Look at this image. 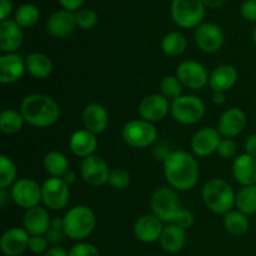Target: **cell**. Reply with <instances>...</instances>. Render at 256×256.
I'll return each instance as SVG.
<instances>
[{
	"mask_svg": "<svg viewBox=\"0 0 256 256\" xmlns=\"http://www.w3.org/2000/svg\"><path fill=\"white\" fill-rule=\"evenodd\" d=\"M246 122V114L242 109L232 108L220 116L219 124H218V132L224 138L232 139V138L239 135L245 129Z\"/></svg>",
	"mask_w": 256,
	"mask_h": 256,
	"instance_id": "obj_16",
	"label": "cell"
},
{
	"mask_svg": "<svg viewBox=\"0 0 256 256\" xmlns=\"http://www.w3.org/2000/svg\"><path fill=\"white\" fill-rule=\"evenodd\" d=\"M48 240L45 239V236H30L29 240V246L28 249L30 250L34 254H42V252H46V246H48Z\"/></svg>",
	"mask_w": 256,
	"mask_h": 256,
	"instance_id": "obj_41",
	"label": "cell"
},
{
	"mask_svg": "<svg viewBox=\"0 0 256 256\" xmlns=\"http://www.w3.org/2000/svg\"><path fill=\"white\" fill-rule=\"evenodd\" d=\"M44 256H69V252H66V250L62 246H54L52 248V249L48 250L44 254Z\"/></svg>",
	"mask_w": 256,
	"mask_h": 256,
	"instance_id": "obj_48",
	"label": "cell"
},
{
	"mask_svg": "<svg viewBox=\"0 0 256 256\" xmlns=\"http://www.w3.org/2000/svg\"><path fill=\"white\" fill-rule=\"evenodd\" d=\"M196 45L205 52H216L222 49L224 42V35L222 29L214 22H204L196 28L195 32Z\"/></svg>",
	"mask_w": 256,
	"mask_h": 256,
	"instance_id": "obj_13",
	"label": "cell"
},
{
	"mask_svg": "<svg viewBox=\"0 0 256 256\" xmlns=\"http://www.w3.org/2000/svg\"><path fill=\"white\" fill-rule=\"evenodd\" d=\"M176 78L189 89H202L209 82V74L202 64L196 62H182L176 69Z\"/></svg>",
	"mask_w": 256,
	"mask_h": 256,
	"instance_id": "obj_12",
	"label": "cell"
},
{
	"mask_svg": "<svg viewBox=\"0 0 256 256\" xmlns=\"http://www.w3.org/2000/svg\"><path fill=\"white\" fill-rule=\"evenodd\" d=\"M252 39H254V42L256 44V26H255L254 32H252Z\"/></svg>",
	"mask_w": 256,
	"mask_h": 256,
	"instance_id": "obj_53",
	"label": "cell"
},
{
	"mask_svg": "<svg viewBox=\"0 0 256 256\" xmlns=\"http://www.w3.org/2000/svg\"><path fill=\"white\" fill-rule=\"evenodd\" d=\"M44 168L52 178H62L69 170V162L62 152L54 150L45 156Z\"/></svg>",
	"mask_w": 256,
	"mask_h": 256,
	"instance_id": "obj_29",
	"label": "cell"
},
{
	"mask_svg": "<svg viewBox=\"0 0 256 256\" xmlns=\"http://www.w3.org/2000/svg\"><path fill=\"white\" fill-rule=\"evenodd\" d=\"M108 182H109L110 186H112L114 189L125 190L130 185V174L125 169L115 168V169L110 170Z\"/></svg>",
	"mask_w": 256,
	"mask_h": 256,
	"instance_id": "obj_37",
	"label": "cell"
},
{
	"mask_svg": "<svg viewBox=\"0 0 256 256\" xmlns=\"http://www.w3.org/2000/svg\"><path fill=\"white\" fill-rule=\"evenodd\" d=\"M64 232L72 240H82L89 236L95 228V215L90 208L78 205L72 208L62 218Z\"/></svg>",
	"mask_w": 256,
	"mask_h": 256,
	"instance_id": "obj_4",
	"label": "cell"
},
{
	"mask_svg": "<svg viewBox=\"0 0 256 256\" xmlns=\"http://www.w3.org/2000/svg\"><path fill=\"white\" fill-rule=\"evenodd\" d=\"M59 2L65 10L72 12L82 8V5L84 4V0H59Z\"/></svg>",
	"mask_w": 256,
	"mask_h": 256,
	"instance_id": "obj_45",
	"label": "cell"
},
{
	"mask_svg": "<svg viewBox=\"0 0 256 256\" xmlns=\"http://www.w3.org/2000/svg\"><path fill=\"white\" fill-rule=\"evenodd\" d=\"M232 185L222 179H212L202 188V199L205 205L215 214H228L235 205Z\"/></svg>",
	"mask_w": 256,
	"mask_h": 256,
	"instance_id": "obj_3",
	"label": "cell"
},
{
	"mask_svg": "<svg viewBox=\"0 0 256 256\" xmlns=\"http://www.w3.org/2000/svg\"><path fill=\"white\" fill-rule=\"evenodd\" d=\"M25 60L20 55L12 52L0 56V82L12 84L18 82L25 72Z\"/></svg>",
	"mask_w": 256,
	"mask_h": 256,
	"instance_id": "obj_22",
	"label": "cell"
},
{
	"mask_svg": "<svg viewBox=\"0 0 256 256\" xmlns=\"http://www.w3.org/2000/svg\"><path fill=\"white\" fill-rule=\"evenodd\" d=\"M160 92H162V96L166 98L168 100L174 102L175 99L182 96V84L179 82L176 76L168 75L160 82Z\"/></svg>",
	"mask_w": 256,
	"mask_h": 256,
	"instance_id": "obj_36",
	"label": "cell"
},
{
	"mask_svg": "<svg viewBox=\"0 0 256 256\" xmlns=\"http://www.w3.org/2000/svg\"><path fill=\"white\" fill-rule=\"evenodd\" d=\"M25 69L36 79H45L52 72V60L42 52H32L25 59Z\"/></svg>",
	"mask_w": 256,
	"mask_h": 256,
	"instance_id": "obj_28",
	"label": "cell"
},
{
	"mask_svg": "<svg viewBox=\"0 0 256 256\" xmlns=\"http://www.w3.org/2000/svg\"><path fill=\"white\" fill-rule=\"evenodd\" d=\"M30 235L22 228H12L2 234L0 239V250L6 256H18L29 246Z\"/></svg>",
	"mask_w": 256,
	"mask_h": 256,
	"instance_id": "obj_15",
	"label": "cell"
},
{
	"mask_svg": "<svg viewBox=\"0 0 256 256\" xmlns=\"http://www.w3.org/2000/svg\"><path fill=\"white\" fill-rule=\"evenodd\" d=\"M232 174L236 182L244 186L255 185L256 182V158L242 154L235 159L232 164Z\"/></svg>",
	"mask_w": 256,
	"mask_h": 256,
	"instance_id": "obj_24",
	"label": "cell"
},
{
	"mask_svg": "<svg viewBox=\"0 0 256 256\" xmlns=\"http://www.w3.org/2000/svg\"><path fill=\"white\" fill-rule=\"evenodd\" d=\"M52 226V220L46 209L35 206L26 210L24 215V229L30 236H42Z\"/></svg>",
	"mask_w": 256,
	"mask_h": 256,
	"instance_id": "obj_18",
	"label": "cell"
},
{
	"mask_svg": "<svg viewBox=\"0 0 256 256\" xmlns=\"http://www.w3.org/2000/svg\"><path fill=\"white\" fill-rule=\"evenodd\" d=\"M125 142L132 148L150 146L158 138V130L146 120H132L122 129Z\"/></svg>",
	"mask_w": 256,
	"mask_h": 256,
	"instance_id": "obj_8",
	"label": "cell"
},
{
	"mask_svg": "<svg viewBox=\"0 0 256 256\" xmlns=\"http://www.w3.org/2000/svg\"><path fill=\"white\" fill-rule=\"evenodd\" d=\"M12 199L22 209L39 206L40 200H42V188L34 180L19 179L12 188Z\"/></svg>",
	"mask_w": 256,
	"mask_h": 256,
	"instance_id": "obj_10",
	"label": "cell"
},
{
	"mask_svg": "<svg viewBox=\"0 0 256 256\" xmlns=\"http://www.w3.org/2000/svg\"><path fill=\"white\" fill-rule=\"evenodd\" d=\"M224 99H225L224 92H214V95H212V100H214V102H216V104H222V102H224Z\"/></svg>",
	"mask_w": 256,
	"mask_h": 256,
	"instance_id": "obj_51",
	"label": "cell"
},
{
	"mask_svg": "<svg viewBox=\"0 0 256 256\" xmlns=\"http://www.w3.org/2000/svg\"><path fill=\"white\" fill-rule=\"evenodd\" d=\"M186 38L179 32H172L164 36L162 42V52L168 55V56H180L182 52L186 49Z\"/></svg>",
	"mask_w": 256,
	"mask_h": 256,
	"instance_id": "obj_32",
	"label": "cell"
},
{
	"mask_svg": "<svg viewBox=\"0 0 256 256\" xmlns=\"http://www.w3.org/2000/svg\"><path fill=\"white\" fill-rule=\"evenodd\" d=\"M82 124L85 130L92 134H100L105 132L109 124V114L102 104L92 102L86 105L82 112Z\"/></svg>",
	"mask_w": 256,
	"mask_h": 256,
	"instance_id": "obj_19",
	"label": "cell"
},
{
	"mask_svg": "<svg viewBox=\"0 0 256 256\" xmlns=\"http://www.w3.org/2000/svg\"><path fill=\"white\" fill-rule=\"evenodd\" d=\"M170 112L175 122L184 125H192L200 122L205 114V104L200 98L194 95H182L172 102Z\"/></svg>",
	"mask_w": 256,
	"mask_h": 256,
	"instance_id": "obj_6",
	"label": "cell"
},
{
	"mask_svg": "<svg viewBox=\"0 0 256 256\" xmlns=\"http://www.w3.org/2000/svg\"><path fill=\"white\" fill-rule=\"evenodd\" d=\"M80 172L86 184L92 185V186H102V185L106 184L109 180L110 170L102 156L90 155V156L82 159V165H80Z\"/></svg>",
	"mask_w": 256,
	"mask_h": 256,
	"instance_id": "obj_11",
	"label": "cell"
},
{
	"mask_svg": "<svg viewBox=\"0 0 256 256\" xmlns=\"http://www.w3.org/2000/svg\"><path fill=\"white\" fill-rule=\"evenodd\" d=\"M152 209L155 216L162 222L174 224L182 208V202L174 190L170 188H160L152 194Z\"/></svg>",
	"mask_w": 256,
	"mask_h": 256,
	"instance_id": "obj_5",
	"label": "cell"
},
{
	"mask_svg": "<svg viewBox=\"0 0 256 256\" xmlns=\"http://www.w3.org/2000/svg\"><path fill=\"white\" fill-rule=\"evenodd\" d=\"M42 196L45 206L49 209H64L70 198L69 185L62 178H50L42 185Z\"/></svg>",
	"mask_w": 256,
	"mask_h": 256,
	"instance_id": "obj_9",
	"label": "cell"
},
{
	"mask_svg": "<svg viewBox=\"0 0 256 256\" xmlns=\"http://www.w3.org/2000/svg\"><path fill=\"white\" fill-rule=\"evenodd\" d=\"M170 110L169 100L162 94H152L144 98L139 105V114L142 120L155 122L162 120Z\"/></svg>",
	"mask_w": 256,
	"mask_h": 256,
	"instance_id": "obj_14",
	"label": "cell"
},
{
	"mask_svg": "<svg viewBox=\"0 0 256 256\" xmlns=\"http://www.w3.org/2000/svg\"><path fill=\"white\" fill-rule=\"evenodd\" d=\"M16 178V165L6 155L0 156V189H6Z\"/></svg>",
	"mask_w": 256,
	"mask_h": 256,
	"instance_id": "obj_35",
	"label": "cell"
},
{
	"mask_svg": "<svg viewBox=\"0 0 256 256\" xmlns=\"http://www.w3.org/2000/svg\"><path fill=\"white\" fill-rule=\"evenodd\" d=\"M76 25L82 30H90L96 25L98 14L92 9H80L75 14Z\"/></svg>",
	"mask_w": 256,
	"mask_h": 256,
	"instance_id": "obj_38",
	"label": "cell"
},
{
	"mask_svg": "<svg viewBox=\"0 0 256 256\" xmlns=\"http://www.w3.org/2000/svg\"><path fill=\"white\" fill-rule=\"evenodd\" d=\"M162 222L158 219L155 215H144L139 218L134 225L135 236L142 242H155L160 240L162 234Z\"/></svg>",
	"mask_w": 256,
	"mask_h": 256,
	"instance_id": "obj_20",
	"label": "cell"
},
{
	"mask_svg": "<svg viewBox=\"0 0 256 256\" xmlns=\"http://www.w3.org/2000/svg\"><path fill=\"white\" fill-rule=\"evenodd\" d=\"M164 172L166 182L172 189L186 192L196 185L199 179V165L189 152L176 150L165 158Z\"/></svg>",
	"mask_w": 256,
	"mask_h": 256,
	"instance_id": "obj_1",
	"label": "cell"
},
{
	"mask_svg": "<svg viewBox=\"0 0 256 256\" xmlns=\"http://www.w3.org/2000/svg\"><path fill=\"white\" fill-rule=\"evenodd\" d=\"M194 222H195L194 214H192V212H189V210L182 209V212L178 214L174 224H176L178 226L182 228V229L185 230V229H189V228H192V224H194Z\"/></svg>",
	"mask_w": 256,
	"mask_h": 256,
	"instance_id": "obj_42",
	"label": "cell"
},
{
	"mask_svg": "<svg viewBox=\"0 0 256 256\" xmlns=\"http://www.w3.org/2000/svg\"><path fill=\"white\" fill-rule=\"evenodd\" d=\"M238 152V146L235 144V142L232 139H222L220 142L219 148H218V154L222 158H232Z\"/></svg>",
	"mask_w": 256,
	"mask_h": 256,
	"instance_id": "obj_40",
	"label": "cell"
},
{
	"mask_svg": "<svg viewBox=\"0 0 256 256\" xmlns=\"http://www.w3.org/2000/svg\"><path fill=\"white\" fill-rule=\"evenodd\" d=\"M12 4L10 0H0V19L2 22L8 20V16L12 12Z\"/></svg>",
	"mask_w": 256,
	"mask_h": 256,
	"instance_id": "obj_46",
	"label": "cell"
},
{
	"mask_svg": "<svg viewBox=\"0 0 256 256\" xmlns=\"http://www.w3.org/2000/svg\"><path fill=\"white\" fill-rule=\"evenodd\" d=\"M226 0H202L205 6L208 8H212V9H216V8L222 6Z\"/></svg>",
	"mask_w": 256,
	"mask_h": 256,
	"instance_id": "obj_50",
	"label": "cell"
},
{
	"mask_svg": "<svg viewBox=\"0 0 256 256\" xmlns=\"http://www.w3.org/2000/svg\"><path fill=\"white\" fill-rule=\"evenodd\" d=\"M24 122L22 112L6 109L0 114V130L4 134H15L22 130Z\"/></svg>",
	"mask_w": 256,
	"mask_h": 256,
	"instance_id": "obj_33",
	"label": "cell"
},
{
	"mask_svg": "<svg viewBox=\"0 0 256 256\" xmlns=\"http://www.w3.org/2000/svg\"><path fill=\"white\" fill-rule=\"evenodd\" d=\"M20 112L28 124L36 128L54 125L60 116V108L52 98L42 94H32L24 98Z\"/></svg>",
	"mask_w": 256,
	"mask_h": 256,
	"instance_id": "obj_2",
	"label": "cell"
},
{
	"mask_svg": "<svg viewBox=\"0 0 256 256\" xmlns=\"http://www.w3.org/2000/svg\"><path fill=\"white\" fill-rule=\"evenodd\" d=\"M96 146V136L88 130H78L70 138V149H72V154L79 158L85 159L90 155H94Z\"/></svg>",
	"mask_w": 256,
	"mask_h": 256,
	"instance_id": "obj_25",
	"label": "cell"
},
{
	"mask_svg": "<svg viewBox=\"0 0 256 256\" xmlns=\"http://www.w3.org/2000/svg\"><path fill=\"white\" fill-rule=\"evenodd\" d=\"M205 15L202 0H172V16L179 26L190 29L199 26Z\"/></svg>",
	"mask_w": 256,
	"mask_h": 256,
	"instance_id": "obj_7",
	"label": "cell"
},
{
	"mask_svg": "<svg viewBox=\"0 0 256 256\" xmlns=\"http://www.w3.org/2000/svg\"><path fill=\"white\" fill-rule=\"evenodd\" d=\"M69 256H102L96 246L89 242H79L69 250Z\"/></svg>",
	"mask_w": 256,
	"mask_h": 256,
	"instance_id": "obj_39",
	"label": "cell"
},
{
	"mask_svg": "<svg viewBox=\"0 0 256 256\" xmlns=\"http://www.w3.org/2000/svg\"><path fill=\"white\" fill-rule=\"evenodd\" d=\"M62 179L64 180L65 182H66L68 185L72 184V182H75V179H76V175H75V172H72V170H68L66 172H65L64 175L62 176Z\"/></svg>",
	"mask_w": 256,
	"mask_h": 256,
	"instance_id": "obj_49",
	"label": "cell"
},
{
	"mask_svg": "<svg viewBox=\"0 0 256 256\" xmlns=\"http://www.w3.org/2000/svg\"><path fill=\"white\" fill-rule=\"evenodd\" d=\"M64 238H66L64 230H58V229H54V228H52V226H50V229L48 230V232L45 234V239H46L48 242L52 245L59 244L60 242H62V240H64Z\"/></svg>",
	"mask_w": 256,
	"mask_h": 256,
	"instance_id": "obj_44",
	"label": "cell"
},
{
	"mask_svg": "<svg viewBox=\"0 0 256 256\" xmlns=\"http://www.w3.org/2000/svg\"><path fill=\"white\" fill-rule=\"evenodd\" d=\"M220 142V132L214 128H204L199 130L192 139V150L198 156H209L218 152Z\"/></svg>",
	"mask_w": 256,
	"mask_h": 256,
	"instance_id": "obj_17",
	"label": "cell"
},
{
	"mask_svg": "<svg viewBox=\"0 0 256 256\" xmlns=\"http://www.w3.org/2000/svg\"><path fill=\"white\" fill-rule=\"evenodd\" d=\"M235 205L242 214H256V185H250L240 189L235 198Z\"/></svg>",
	"mask_w": 256,
	"mask_h": 256,
	"instance_id": "obj_31",
	"label": "cell"
},
{
	"mask_svg": "<svg viewBox=\"0 0 256 256\" xmlns=\"http://www.w3.org/2000/svg\"><path fill=\"white\" fill-rule=\"evenodd\" d=\"M186 232L176 224H168L160 236V245L169 254H176L184 248Z\"/></svg>",
	"mask_w": 256,
	"mask_h": 256,
	"instance_id": "obj_27",
	"label": "cell"
},
{
	"mask_svg": "<svg viewBox=\"0 0 256 256\" xmlns=\"http://www.w3.org/2000/svg\"><path fill=\"white\" fill-rule=\"evenodd\" d=\"M22 44V26L15 20L8 19L0 24V49L6 54L16 52Z\"/></svg>",
	"mask_w": 256,
	"mask_h": 256,
	"instance_id": "obj_23",
	"label": "cell"
},
{
	"mask_svg": "<svg viewBox=\"0 0 256 256\" xmlns=\"http://www.w3.org/2000/svg\"><path fill=\"white\" fill-rule=\"evenodd\" d=\"M0 204L2 208L6 205V189L0 190Z\"/></svg>",
	"mask_w": 256,
	"mask_h": 256,
	"instance_id": "obj_52",
	"label": "cell"
},
{
	"mask_svg": "<svg viewBox=\"0 0 256 256\" xmlns=\"http://www.w3.org/2000/svg\"><path fill=\"white\" fill-rule=\"evenodd\" d=\"M240 10L245 19L249 22H256V0H245Z\"/></svg>",
	"mask_w": 256,
	"mask_h": 256,
	"instance_id": "obj_43",
	"label": "cell"
},
{
	"mask_svg": "<svg viewBox=\"0 0 256 256\" xmlns=\"http://www.w3.org/2000/svg\"><path fill=\"white\" fill-rule=\"evenodd\" d=\"M245 150H246V154L256 158V134L248 136L245 142Z\"/></svg>",
	"mask_w": 256,
	"mask_h": 256,
	"instance_id": "obj_47",
	"label": "cell"
},
{
	"mask_svg": "<svg viewBox=\"0 0 256 256\" xmlns=\"http://www.w3.org/2000/svg\"><path fill=\"white\" fill-rule=\"evenodd\" d=\"M238 79V72L232 65H220L212 70L209 76V85L214 92H222L232 89Z\"/></svg>",
	"mask_w": 256,
	"mask_h": 256,
	"instance_id": "obj_26",
	"label": "cell"
},
{
	"mask_svg": "<svg viewBox=\"0 0 256 256\" xmlns=\"http://www.w3.org/2000/svg\"><path fill=\"white\" fill-rule=\"evenodd\" d=\"M224 225L229 234L240 236V235L246 234L248 230H249L250 222L246 215L242 214V212H239V210L232 212V210L228 214H225Z\"/></svg>",
	"mask_w": 256,
	"mask_h": 256,
	"instance_id": "obj_30",
	"label": "cell"
},
{
	"mask_svg": "<svg viewBox=\"0 0 256 256\" xmlns=\"http://www.w3.org/2000/svg\"><path fill=\"white\" fill-rule=\"evenodd\" d=\"M76 25L75 14L68 10H60L50 15L46 20V30L54 38H65L74 32Z\"/></svg>",
	"mask_w": 256,
	"mask_h": 256,
	"instance_id": "obj_21",
	"label": "cell"
},
{
	"mask_svg": "<svg viewBox=\"0 0 256 256\" xmlns=\"http://www.w3.org/2000/svg\"><path fill=\"white\" fill-rule=\"evenodd\" d=\"M39 16V9L34 4H22L15 12V22L22 28H30L36 24Z\"/></svg>",
	"mask_w": 256,
	"mask_h": 256,
	"instance_id": "obj_34",
	"label": "cell"
}]
</instances>
